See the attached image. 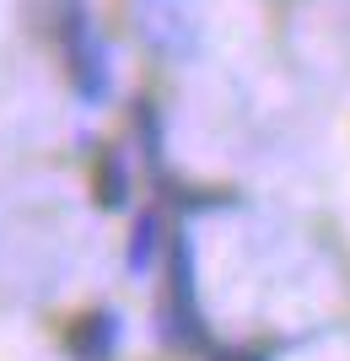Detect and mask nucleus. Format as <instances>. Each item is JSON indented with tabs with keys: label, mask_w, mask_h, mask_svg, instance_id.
<instances>
[{
	"label": "nucleus",
	"mask_w": 350,
	"mask_h": 361,
	"mask_svg": "<svg viewBox=\"0 0 350 361\" xmlns=\"http://www.w3.org/2000/svg\"><path fill=\"white\" fill-rule=\"evenodd\" d=\"M156 334L173 350H211L205 313H199V286H194V243L189 232H173L168 259H162V302H156Z\"/></svg>",
	"instance_id": "nucleus-1"
},
{
	"label": "nucleus",
	"mask_w": 350,
	"mask_h": 361,
	"mask_svg": "<svg viewBox=\"0 0 350 361\" xmlns=\"http://www.w3.org/2000/svg\"><path fill=\"white\" fill-rule=\"evenodd\" d=\"M54 340L70 361H113L124 345V318L113 307H81V313L60 318Z\"/></svg>",
	"instance_id": "nucleus-2"
},
{
	"label": "nucleus",
	"mask_w": 350,
	"mask_h": 361,
	"mask_svg": "<svg viewBox=\"0 0 350 361\" xmlns=\"http://www.w3.org/2000/svg\"><path fill=\"white\" fill-rule=\"evenodd\" d=\"M168 243H173V216L162 211V205L135 211L130 238H124V270L135 275V281L156 275V270H162V259H168Z\"/></svg>",
	"instance_id": "nucleus-3"
},
{
	"label": "nucleus",
	"mask_w": 350,
	"mask_h": 361,
	"mask_svg": "<svg viewBox=\"0 0 350 361\" xmlns=\"http://www.w3.org/2000/svg\"><path fill=\"white\" fill-rule=\"evenodd\" d=\"M130 200H135L130 162H124L119 146H103L97 162H92V205H97V211H130Z\"/></svg>",
	"instance_id": "nucleus-4"
},
{
	"label": "nucleus",
	"mask_w": 350,
	"mask_h": 361,
	"mask_svg": "<svg viewBox=\"0 0 350 361\" xmlns=\"http://www.w3.org/2000/svg\"><path fill=\"white\" fill-rule=\"evenodd\" d=\"M205 361H270V350H254V345H211Z\"/></svg>",
	"instance_id": "nucleus-5"
}]
</instances>
